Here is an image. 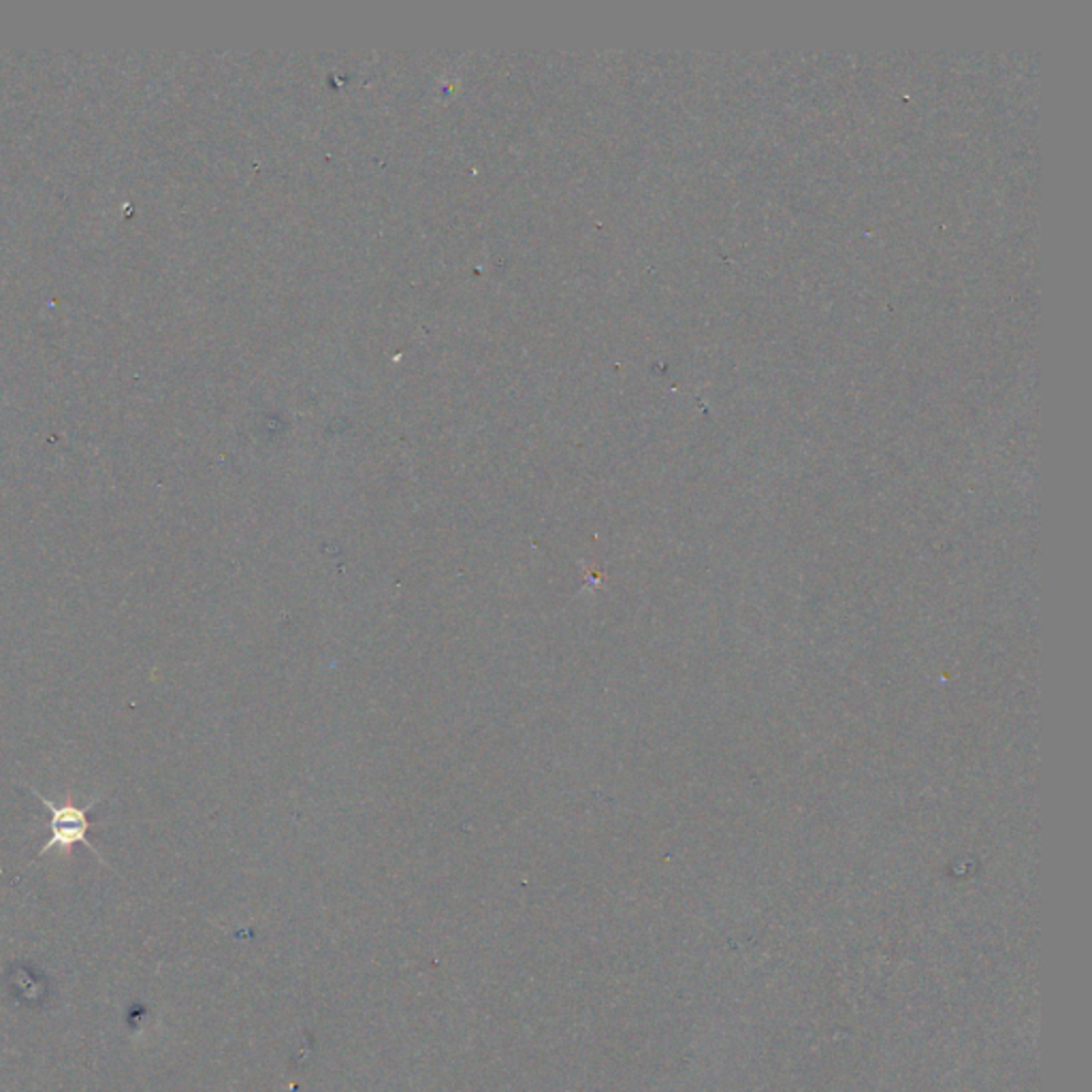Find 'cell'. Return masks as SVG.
I'll use <instances>...</instances> for the list:
<instances>
[{"instance_id":"cell-1","label":"cell","mask_w":1092,"mask_h":1092,"mask_svg":"<svg viewBox=\"0 0 1092 1092\" xmlns=\"http://www.w3.org/2000/svg\"><path fill=\"white\" fill-rule=\"evenodd\" d=\"M31 794L43 802V807L50 811V822H47V828H50V839L45 841V845L39 850L36 858H43L47 852L52 850H61L65 856H71L73 852V845H86L97 858H99L100 864L109 866L107 861L102 858L99 854V850L88 841V830L93 828L90 820H88V811L99 802V798H93L86 807H77L73 804V800H67L63 804L45 798L43 794H39L34 788H29Z\"/></svg>"}]
</instances>
